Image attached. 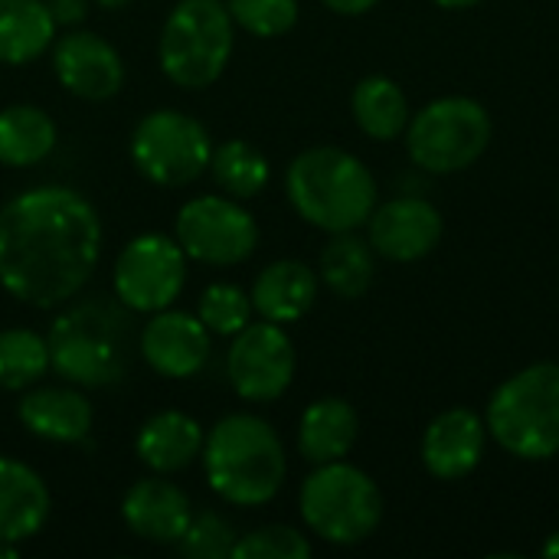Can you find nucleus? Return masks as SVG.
I'll list each match as a JSON object with an SVG mask.
<instances>
[{
	"label": "nucleus",
	"instance_id": "f257e3e1",
	"mask_svg": "<svg viewBox=\"0 0 559 559\" xmlns=\"http://www.w3.org/2000/svg\"><path fill=\"white\" fill-rule=\"evenodd\" d=\"M102 255V219L69 187H33L0 206V285L23 305H69Z\"/></svg>",
	"mask_w": 559,
	"mask_h": 559
},
{
	"label": "nucleus",
	"instance_id": "f03ea898",
	"mask_svg": "<svg viewBox=\"0 0 559 559\" xmlns=\"http://www.w3.org/2000/svg\"><path fill=\"white\" fill-rule=\"evenodd\" d=\"M203 472L223 501L262 508L282 491L288 462L282 439L265 419L233 413L210 429L203 442Z\"/></svg>",
	"mask_w": 559,
	"mask_h": 559
},
{
	"label": "nucleus",
	"instance_id": "7ed1b4c3",
	"mask_svg": "<svg viewBox=\"0 0 559 559\" xmlns=\"http://www.w3.org/2000/svg\"><path fill=\"white\" fill-rule=\"evenodd\" d=\"M285 190L295 213L331 236L364 226L377 206L373 174L341 147L301 151L288 167Z\"/></svg>",
	"mask_w": 559,
	"mask_h": 559
},
{
	"label": "nucleus",
	"instance_id": "20e7f679",
	"mask_svg": "<svg viewBox=\"0 0 559 559\" xmlns=\"http://www.w3.org/2000/svg\"><path fill=\"white\" fill-rule=\"evenodd\" d=\"M488 429L518 459L544 462L559 452V364H534L498 386Z\"/></svg>",
	"mask_w": 559,
	"mask_h": 559
},
{
	"label": "nucleus",
	"instance_id": "39448f33",
	"mask_svg": "<svg viewBox=\"0 0 559 559\" xmlns=\"http://www.w3.org/2000/svg\"><path fill=\"white\" fill-rule=\"evenodd\" d=\"M236 46V23L223 0H180L160 29L157 59L164 75L180 88L213 85Z\"/></svg>",
	"mask_w": 559,
	"mask_h": 559
},
{
	"label": "nucleus",
	"instance_id": "423d86ee",
	"mask_svg": "<svg viewBox=\"0 0 559 559\" xmlns=\"http://www.w3.org/2000/svg\"><path fill=\"white\" fill-rule=\"evenodd\" d=\"M301 518L328 544L354 547L367 540L383 518V495L373 478L354 465H318L301 485Z\"/></svg>",
	"mask_w": 559,
	"mask_h": 559
},
{
	"label": "nucleus",
	"instance_id": "0eeeda50",
	"mask_svg": "<svg viewBox=\"0 0 559 559\" xmlns=\"http://www.w3.org/2000/svg\"><path fill=\"white\" fill-rule=\"evenodd\" d=\"M46 344L52 370L75 386H108L124 373L121 318L95 301L59 314Z\"/></svg>",
	"mask_w": 559,
	"mask_h": 559
},
{
	"label": "nucleus",
	"instance_id": "6e6552de",
	"mask_svg": "<svg viewBox=\"0 0 559 559\" xmlns=\"http://www.w3.org/2000/svg\"><path fill=\"white\" fill-rule=\"evenodd\" d=\"M491 141V118L475 98H439L406 124L409 157L432 174H455L472 167Z\"/></svg>",
	"mask_w": 559,
	"mask_h": 559
},
{
	"label": "nucleus",
	"instance_id": "1a4fd4ad",
	"mask_svg": "<svg viewBox=\"0 0 559 559\" xmlns=\"http://www.w3.org/2000/svg\"><path fill=\"white\" fill-rule=\"evenodd\" d=\"M210 131L177 108L147 111L131 131V160L157 187L193 183L210 167Z\"/></svg>",
	"mask_w": 559,
	"mask_h": 559
},
{
	"label": "nucleus",
	"instance_id": "9d476101",
	"mask_svg": "<svg viewBox=\"0 0 559 559\" xmlns=\"http://www.w3.org/2000/svg\"><path fill=\"white\" fill-rule=\"evenodd\" d=\"M111 278L124 308L141 314L164 311L187 285V252L170 236L144 233L118 252Z\"/></svg>",
	"mask_w": 559,
	"mask_h": 559
},
{
	"label": "nucleus",
	"instance_id": "9b49d317",
	"mask_svg": "<svg viewBox=\"0 0 559 559\" xmlns=\"http://www.w3.org/2000/svg\"><path fill=\"white\" fill-rule=\"evenodd\" d=\"M177 242L203 265H239L259 246V226L236 197H193L177 213Z\"/></svg>",
	"mask_w": 559,
	"mask_h": 559
},
{
	"label": "nucleus",
	"instance_id": "f8f14e48",
	"mask_svg": "<svg viewBox=\"0 0 559 559\" xmlns=\"http://www.w3.org/2000/svg\"><path fill=\"white\" fill-rule=\"evenodd\" d=\"M226 373L246 403H272L295 380V344L282 331V324L259 321L246 324L233 334V347L226 357Z\"/></svg>",
	"mask_w": 559,
	"mask_h": 559
},
{
	"label": "nucleus",
	"instance_id": "ddd939ff",
	"mask_svg": "<svg viewBox=\"0 0 559 559\" xmlns=\"http://www.w3.org/2000/svg\"><path fill=\"white\" fill-rule=\"evenodd\" d=\"M52 72L66 92L85 102L115 98L124 85V62L118 49L88 29H69L52 43Z\"/></svg>",
	"mask_w": 559,
	"mask_h": 559
},
{
	"label": "nucleus",
	"instance_id": "4468645a",
	"mask_svg": "<svg viewBox=\"0 0 559 559\" xmlns=\"http://www.w3.org/2000/svg\"><path fill=\"white\" fill-rule=\"evenodd\" d=\"M141 357L157 377L190 380L210 360V331L197 314L187 311H154L141 331Z\"/></svg>",
	"mask_w": 559,
	"mask_h": 559
},
{
	"label": "nucleus",
	"instance_id": "2eb2a0df",
	"mask_svg": "<svg viewBox=\"0 0 559 559\" xmlns=\"http://www.w3.org/2000/svg\"><path fill=\"white\" fill-rule=\"evenodd\" d=\"M367 226L373 252L390 262H416L442 239V213L423 197H396L383 206H373Z\"/></svg>",
	"mask_w": 559,
	"mask_h": 559
},
{
	"label": "nucleus",
	"instance_id": "dca6fc26",
	"mask_svg": "<svg viewBox=\"0 0 559 559\" xmlns=\"http://www.w3.org/2000/svg\"><path fill=\"white\" fill-rule=\"evenodd\" d=\"M121 518L134 537L167 547L183 537L193 511H190V498L174 481H164V475H154L128 488L121 501Z\"/></svg>",
	"mask_w": 559,
	"mask_h": 559
},
{
	"label": "nucleus",
	"instance_id": "f3484780",
	"mask_svg": "<svg viewBox=\"0 0 559 559\" xmlns=\"http://www.w3.org/2000/svg\"><path fill=\"white\" fill-rule=\"evenodd\" d=\"M485 455V423L472 409H449L439 419L429 423L423 436V465L442 478L459 481Z\"/></svg>",
	"mask_w": 559,
	"mask_h": 559
},
{
	"label": "nucleus",
	"instance_id": "a211bd4d",
	"mask_svg": "<svg viewBox=\"0 0 559 559\" xmlns=\"http://www.w3.org/2000/svg\"><path fill=\"white\" fill-rule=\"evenodd\" d=\"M52 511L46 481L23 462L0 455V544L36 537Z\"/></svg>",
	"mask_w": 559,
	"mask_h": 559
},
{
	"label": "nucleus",
	"instance_id": "6ab92c4d",
	"mask_svg": "<svg viewBox=\"0 0 559 559\" xmlns=\"http://www.w3.org/2000/svg\"><path fill=\"white\" fill-rule=\"evenodd\" d=\"M16 416L36 439L75 445L92 432V403L72 386H39L16 403Z\"/></svg>",
	"mask_w": 559,
	"mask_h": 559
},
{
	"label": "nucleus",
	"instance_id": "aec40b11",
	"mask_svg": "<svg viewBox=\"0 0 559 559\" xmlns=\"http://www.w3.org/2000/svg\"><path fill=\"white\" fill-rule=\"evenodd\" d=\"M203 442L206 432L193 416L164 409L138 429L134 452L154 475H177L203 455Z\"/></svg>",
	"mask_w": 559,
	"mask_h": 559
},
{
	"label": "nucleus",
	"instance_id": "412c9836",
	"mask_svg": "<svg viewBox=\"0 0 559 559\" xmlns=\"http://www.w3.org/2000/svg\"><path fill=\"white\" fill-rule=\"evenodd\" d=\"M252 311L272 324L301 321L318 301V275L298 259H278L252 285Z\"/></svg>",
	"mask_w": 559,
	"mask_h": 559
},
{
	"label": "nucleus",
	"instance_id": "4be33fe9",
	"mask_svg": "<svg viewBox=\"0 0 559 559\" xmlns=\"http://www.w3.org/2000/svg\"><path fill=\"white\" fill-rule=\"evenodd\" d=\"M357 413L350 403L328 396L318 400L305 409L301 426H298V452L311 462V465H328V462H341L354 442H357Z\"/></svg>",
	"mask_w": 559,
	"mask_h": 559
},
{
	"label": "nucleus",
	"instance_id": "5701e85b",
	"mask_svg": "<svg viewBox=\"0 0 559 559\" xmlns=\"http://www.w3.org/2000/svg\"><path fill=\"white\" fill-rule=\"evenodd\" d=\"M56 20L46 0H0V62L26 66L52 49Z\"/></svg>",
	"mask_w": 559,
	"mask_h": 559
},
{
	"label": "nucleus",
	"instance_id": "b1692460",
	"mask_svg": "<svg viewBox=\"0 0 559 559\" xmlns=\"http://www.w3.org/2000/svg\"><path fill=\"white\" fill-rule=\"evenodd\" d=\"M56 147V121L36 105H7L0 111V164L33 167Z\"/></svg>",
	"mask_w": 559,
	"mask_h": 559
},
{
	"label": "nucleus",
	"instance_id": "393cba45",
	"mask_svg": "<svg viewBox=\"0 0 559 559\" xmlns=\"http://www.w3.org/2000/svg\"><path fill=\"white\" fill-rule=\"evenodd\" d=\"M354 108V121L360 124L364 134H370L373 141H393L406 131L409 124V102L403 95V88L386 79V75H370L354 88L350 98Z\"/></svg>",
	"mask_w": 559,
	"mask_h": 559
},
{
	"label": "nucleus",
	"instance_id": "a878e982",
	"mask_svg": "<svg viewBox=\"0 0 559 559\" xmlns=\"http://www.w3.org/2000/svg\"><path fill=\"white\" fill-rule=\"evenodd\" d=\"M373 246L350 233H334L321 252V278L337 298H360L373 285Z\"/></svg>",
	"mask_w": 559,
	"mask_h": 559
},
{
	"label": "nucleus",
	"instance_id": "bb28decb",
	"mask_svg": "<svg viewBox=\"0 0 559 559\" xmlns=\"http://www.w3.org/2000/svg\"><path fill=\"white\" fill-rule=\"evenodd\" d=\"M210 174H213L216 187L226 190L229 197L252 200L269 183V160L249 141L233 138V141H223L219 147H213Z\"/></svg>",
	"mask_w": 559,
	"mask_h": 559
},
{
	"label": "nucleus",
	"instance_id": "cd10ccee",
	"mask_svg": "<svg viewBox=\"0 0 559 559\" xmlns=\"http://www.w3.org/2000/svg\"><path fill=\"white\" fill-rule=\"evenodd\" d=\"M49 344L36 331L7 328L0 331V390L20 393L36 386L49 373Z\"/></svg>",
	"mask_w": 559,
	"mask_h": 559
},
{
	"label": "nucleus",
	"instance_id": "c85d7f7f",
	"mask_svg": "<svg viewBox=\"0 0 559 559\" xmlns=\"http://www.w3.org/2000/svg\"><path fill=\"white\" fill-rule=\"evenodd\" d=\"M197 318L206 324L210 334L233 337V334H239V331L252 321V298H249L239 285L216 282V285H210V288L200 295Z\"/></svg>",
	"mask_w": 559,
	"mask_h": 559
},
{
	"label": "nucleus",
	"instance_id": "c756f323",
	"mask_svg": "<svg viewBox=\"0 0 559 559\" xmlns=\"http://www.w3.org/2000/svg\"><path fill=\"white\" fill-rule=\"evenodd\" d=\"M226 10L236 26L262 39L285 36L298 23V0H226Z\"/></svg>",
	"mask_w": 559,
	"mask_h": 559
},
{
	"label": "nucleus",
	"instance_id": "7c9ffc66",
	"mask_svg": "<svg viewBox=\"0 0 559 559\" xmlns=\"http://www.w3.org/2000/svg\"><path fill=\"white\" fill-rule=\"evenodd\" d=\"M311 557V544L301 531L285 527V524H272V527H259L252 534H246L242 540H236L233 557L229 559H308Z\"/></svg>",
	"mask_w": 559,
	"mask_h": 559
},
{
	"label": "nucleus",
	"instance_id": "2f4dec72",
	"mask_svg": "<svg viewBox=\"0 0 559 559\" xmlns=\"http://www.w3.org/2000/svg\"><path fill=\"white\" fill-rule=\"evenodd\" d=\"M233 547H236L233 527L213 511L190 518V527L177 540V550L190 559H229Z\"/></svg>",
	"mask_w": 559,
	"mask_h": 559
},
{
	"label": "nucleus",
	"instance_id": "473e14b6",
	"mask_svg": "<svg viewBox=\"0 0 559 559\" xmlns=\"http://www.w3.org/2000/svg\"><path fill=\"white\" fill-rule=\"evenodd\" d=\"M56 26H79L88 16V0H46Z\"/></svg>",
	"mask_w": 559,
	"mask_h": 559
},
{
	"label": "nucleus",
	"instance_id": "72a5a7b5",
	"mask_svg": "<svg viewBox=\"0 0 559 559\" xmlns=\"http://www.w3.org/2000/svg\"><path fill=\"white\" fill-rule=\"evenodd\" d=\"M334 13H344V16H360L367 10L377 7V0H324Z\"/></svg>",
	"mask_w": 559,
	"mask_h": 559
},
{
	"label": "nucleus",
	"instance_id": "f704fd0d",
	"mask_svg": "<svg viewBox=\"0 0 559 559\" xmlns=\"http://www.w3.org/2000/svg\"><path fill=\"white\" fill-rule=\"evenodd\" d=\"M439 7H445V10H465V7H475V3H481V0H436Z\"/></svg>",
	"mask_w": 559,
	"mask_h": 559
},
{
	"label": "nucleus",
	"instance_id": "c9c22d12",
	"mask_svg": "<svg viewBox=\"0 0 559 559\" xmlns=\"http://www.w3.org/2000/svg\"><path fill=\"white\" fill-rule=\"evenodd\" d=\"M544 557L559 559V534H554V537H550V540L544 544Z\"/></svg>",
	"mask_w": 559,
	"mask_h": 559
},
{
	"label": "nucleus",
	"instance_id": "e433bc0d",
	"mask_svg": "<svg viewBox=\"0 0 559 559\" xmlns=\"http://www.w3.org/2000/svg\"><path fill=\"white\" fill-rule=\"evenodd\" d=\"M98 7H105V10H124L131 0H95Z\"/></svg>",
	"mask_w": 559,
	"mask_h": 559
},
{
	"label": "nucleus",
	"instance_id": "4c0bfd02",
	"mask_svg": "<svg viewBox=\"0 0 559 559\" xmlns=\"http://www.w3.org/2000/svg\"><path fill=\"white\" fill-rule=\"evenodd\" d=\"M0 559H16V544H0Z\"/></svg>",
	"mask_w": 559,
	"mask_h": 559
}]
</instances>
